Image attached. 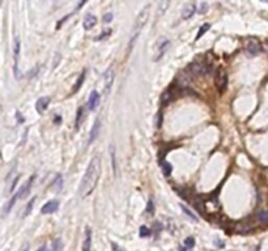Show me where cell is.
<instances>
[{
    "label": "cell",
    "mask_w": 268,
    "mask_h": 251,
    "mask_svg": "<svg viewBox=\"0 0 268 251\" xmlns=\"http://www.w3.org/2000/svg\"><path fill=\"white\" fill-rule=\"evenodd\" d=\"M35 196H33L30 199V202L26 204V207H25V211H24V215H22V217H26L29 213L31 212V209H33V207H34V203H35Z\"/></svg>",
    "instance_id": "22"
},
{
    "label": "cell",
    "mask_w": 268,
    "mask_h": 251,
    "mask_svg": "<svg viewBox=\"0 0 268 251\" xmlns=\"http://www.w3.org/2000/svg\"><path fill=\"white\" fill-rule=\"evenodd\" d=\"M170 46V41L168 38H165V37H161L158 41H157V50H156V55L153 56V62H157L162 58V56L165 55V52H166V50L169 48Z\"/></svg>",
    "instance_id": "3"
},
{
    "label": "cell",
    "mask_w": 268,
    "mask_h": 251,
    "mask_svg": "<svg viewBox=\"0 0 268 251\" xmlns=\"http://www.w3.org/2000/svg\"><path fill=\"white\" fill-rule=\"evenodd\" d=\"M161 124H162V114H161V111H158L157 116H156V127L159 128L161 127Z\"/></svg>",
    "instance_id": "30"
},
{
    "label": "cell",
    "mask_w": 268,
    "mask_h": 251,
    "mask_svg": "<svg viewBox=\"0 0 268 251\" xmlns=\"http://www.w3.org/2000/svg\"><path fill=\"white\" fill-rule=\"evenodd\" d=\"M209 29H210V25H209V24H204L203 26L199 29V31H197V34H196V37H195V39L197 41L199 38H201V37H203L204 34H206Z\"/></svg>",
    "instance_id": "24"
},
{
    "label": "cell",
    "mask_w": 268,
    "mask_h": 251,
    "mask_svg": "<svg viewBox=\"0 0 268 251\" xmlns=\"http://www.w3.org/2000/svg\"><path fill=\"white\" fill-rule=\"evenodd\" d=\"M114 77H115V73H114V68L110 67L104 75V94L107 96L111 90V86L114 83Z\"/></svg>",
    "instance_id": "5"
},
{
    "label": "cell",
    "mask_w": 268,
    "mask_h": 251,
    "mask_svg": "<svg viewBox=\"0 0 268 251\" xmlns=\"http://www.w3.org/2000/svg\"><path fill=\"white\" fill-rule=\"evenodd\" d=\"M148 211L149 213H153V203H152V200H149V203H148Z\"/></svg>",
    "instance_id": "34"
},
{
    "label": "cell",
    "mask_w": 268,
    "mask_h": 251,
    "mask_svg": "<svg viewBox=\"0 0 268 251\" xmlns=\"http://www.w3.org/2000/svg\"><path fill=\"white\" fill-rule=\"evenodd\" d=\"M184 246L188 247V249H192L195 246V240L192 237H187L186 240H184Z\"/></svg>",
    "instance_id": "28"
},
{
    "label": "cell",
    "mask_w": 268,
    "mask_h": 251,
    "mask_svg": "<svg viewBox=\"0 0 268 251\" xmlns=\"http://www.w3.org/2000/svg\"><path fill=\"white\" fill-rule=\"evenodd\" d=\"M99 130H101V121H99V118H97L94 124H93L92 130H90V134H89V144L93 143L95 139H97V136L99 134Z\"/></svg>",
    "instance_id": "12"
},
{
    "label": "cell",
    "mask_w": 268,
    "mask_h": 251,
    "mask_svg": "<svg viewBox=\"0 0 268 251\" xmlns=\"http://www.w3.org/2000/svg\"><path fill=\"white\" fill-rule=\"evenodd\" d=\"M82 118H84V114H82V107H79L77 109V114H76V122H75V128L76 130L80 128V124H81Z\"/></svg>",
    "instance_id": "23"
},
{
    "label": "cell",
    "mask_w": 268,
    "mask_h": 251,
    "mask_svg": "<svg viewBox=\"0 0 268 251\" xmlns=\"http://www.w3.org/2000/svg\"><path fill=\"white\" fill-rule=\"evenodd\" d=\"M22 251H29V246H25V247H24V250H22Z\"/></svg>",
    "instance_id": "37"
},
{
    "label": "cell",
    "mask_w": 268,
    "mask_h": 251,
    "mask_svg": "<svg viewBox=\"0 0 268 251\" xmlns=\"http://www.w3.org/2000/svg\"><path fill=\"white\" fill-rule=\"evenodd\" d=\"M34 175H31V177L25 182V183L22 185V187H20V191L17 192V195H18V198H21V199H24L25 196L29 194V191H30V187H31V185H33V182H34Z\"/></svg>",
    "instance_id": "9"
},
{
    "label": "cell",
    "mask_w": 268,
    "mask_h": 251,
    "mask_svg": "<svg viewBox=\"0 0 268 251\" xmlns=\"http://www.w3.org/2000/svg\"><path fill=\"white\" fill-rule=\"evenodd\" d=\"M207 7H208L207 3H201V4H200V8H199V12H200V13H206Z\"/></svg>",
    "instance_id": "33"
},
{
    "label": "cell",
    "mask_w": 268,
    "mask_h": 251,
    "mask_svg": "<svg viewBox=\"0 0 268 251\" xmlns=\"http://www.w3.org/2000/svg\"><path fill=\"white\" fill-rule=\"evenodd\" d=\"M92 249V230L90 228H86L85 231V240L82 243V251H90Z\"/></svg>",
    "instance_id": "15"
},
{
    "label": "cell",
    "mask_w": 268,
    "mask_h": 251,
    "mask_svg": "<svg viewBox=\"0 0 268 251\" xmlns=\"http://www.w3.org/2000/svg\"><path fill=\"white\" fill-rule=\"evenodd\" d=\"M181 208L183 209V212H184V213H186V215H187V216H190V217H191V220H194V221H197V220H196V216H195V215H194V213H192V212H191V211H190V209L187 208V207H186V205H183V204H182V205H181Z\"/></svg>",
    "instance_id": "27"
},
{
    "label": "cell",
    "mask_w": 268,
    "mask_h": 251,
    "mask_svg": "<svg viewBox=\"0 0 268 251\" xmlns=\"http://www.w3.org/2000/svg\"><path fill=\"white\" fill-rule=\"evenodd\" d=\"M149 235H150V229L149 228H146V226L140 228V237L145 238V237H149Z\"/></svg>",
    "instance_id": "29"
},
{
    "label": "cell",
    "mask_w": 268,
    "mask_h": 251,
    "mask_svg": "<svg viewBox=\"0 0 268 251\" xmlns=\"http://www.w3.org/2000/svg\"><path fill=\"white\" fill-rule=\"evenodd\" d=\"M171 99H173V93H171V89H168L162 93V97H161V103L162 105H166L169 103Z\"/></svg>",
    "instance_id": "19"
},
{
    "label": "cell",
    "mask_w": 268,
    "mask_h": 251,
    "mask_svg": "<svg viewBox=\"0 0 268 251\" xmlns=\"http://www.w3.org/2000/svg\"><path fill=\"white\" fill-rule=\"evenodd\" d=\"M18 55H20V38L16 35L15 37V43H13V70H15V76L18 79Z\"/></svg>",
    "instance_id": "7"
},
{
    "label": "cell",
    "mask_w": 268,
    "mask_h": 251,
    "mask_svg": "<svg viewBox=\"0 0 268 251\" xmlns=\"http://www.w3.org/2000/svg\"><path fill=\"white\" fill-rule=\"evenodd\" d=\"M111 20H113V13H111V12L104 15V22H111Z\"/></svg>",
    "instance_id": "31"
},
{
    "label": "cell",
    "mask_w": 268,
    "mask_h": 251,
    "mask_svg": "<svg viewBox=\"0 0 268 251\" xmlns=\"http://www.w3.org/2000/svg\"><path fill=\"white\" fill-rule=\"evenodd\" d=\"M54 185L58 187V190H60V188H62V177H60V175H58V177H56V180L54 182Z\"/></svg>",
    "instance_id": "32"
},
{
    "label": "cell",
    "mask_w": 268,
    "mask_h": 251,
    "mask_svg": "<svg viewBox=\"0 0 268 251\" xmlns=\"http://www.w3.org/2000/svg\"><path fill=\"white\" fill-rule=\"evenodd\" d=\"M49 103H50V97H46V96H44V97H41V98L37 101V103H35L37 111L39 112V114H42V112L49 107Z\"/></svg>",
    "instance_id": "13"
},
{
    "label": "cell",
    "mask_w": 268,
    "mask_h": 251,
    "mask_svg": "<svg viewBox=\"0 0 268 251\" xmlns=\"http://www.w3.org/2000/svg\"><path fill=\"white\" fill-rule=\"evenodd\" d=\"M59 121H60V116H56V118H55V122H56V123H58Z\"/></svg>",
    "instance_id": "36"
},
{
    "label": "cell",
    "mask_w": 268,
    "mask_h": 251,
    "mask_svg": "<svg viewBox=\"0 0 268 251\" xmlns=\"http://www.w3.org/2000/svg\"><path fill=\"white\" fill-rule=\"evenodd\" d=\"M99 99H101V97H99L98 92L93 90L90 93V96H89V99H88V107H89V110H94L95 107H97V106L99 105Z\"/></svg>",
    "instance_id": "11"
},
{
    "label": "cell",
    "mask_w": 268,
    "mask_h": 251,
    "mask_svg": "<svg viewBox=\"0 0 268 251\" xmlns=\"http://www.w3.org/2000/svg\"><path fill=\"white\" fill-rule=\"evenodd\" d=\"M16 115H17V122H18V123H22V122H24V118L21 116L20 112L17 111V112H16Z\"/></svg>",
    "instance_id": "35"
},
{
    "label": "cell",
    "mask_w": 268,
    "mask_h": 251,
    "mask_svg": "<svg viewBox=\"0 0 268 251\" xmlns=\"http://www.w3.org/2000/svg\"><path fill=\"white\" fill-rule=\"evenodd\" d=\"M260 51H261V46H260V43H259L258 41L250 39V41L246 43V52H247L248 55L256 56V55L260 54Z\"/></svg>",
    "instance_id": "8"
},
{
    "label": "cell",
    "mask_w": 268,
    "mask_h": 251,
    "mask_svg": "<svg viewBox=\"0 0 268 251\" xmlns=\"http://www.w3.org/2000/svg\"><path fill=\"white\" fill-rule=\"evenodd\" d=\"M196 12V5L190 3V4H186L184 5V8L182 11V18H184V20H187V18L192 17V15Z\"/></svg>",
    "instance_id": "14"
},
{
    "label": "cell",
    "mask_w": 268,
    "mask_h": 251,
    "mask_svg": "<svg viewBox=\"0 0 268 251\" xmlns=\"http://www.w3.org/2000/svg\"><path fill=\"white\" fill-rule=\"evenodd\" d=\"M85 76H86V73H85V70L82 71L81 73H80V76L77 77V80H76V84H75V86H73V93H76L77 92L80 88H81V85L84 84V81H85Z\"/></svg>",
    "instance_id": "17"
},
{
    "label": "cell",
    "mask_w": 268,
    "mask_h": 251,
    "mask_svg": "<svg viewBox=\"0 0 268 251\" xmlns=\"http://www.w3.org/2000/svg\"><path fill=\"white\" fill-rule=\"evenodd\" d=\"M149 9H150V5H145V7L141 9V12L139 13V16L136 17L135 22H133V26H132V30H131V37H130V43H128V51H131L133 45H135V42L137 39V37L140 34V31L141 29L144 28V25L146 24L149 18Z\"/></svg>",
    "instance_id": "2"
},
{
    "label": "cell",
    "mask_w": 268,
    "mask_h": 251,
    "mask_svg": "<svg viewBox=\"0 0 268 251\" xmlns=\"http://www.w3.org/2000/svg\"><path fill=\"white\" fill-rule=\"evenodd\" d=\"M17 199H18V195L16 194V195H15L13 198H12L8 203H7V205L4 207V212H3V215H7V213H8L12 208H13V205H15V203H16V200H17Z\"/></svg>",
    "instance_id": "21"
},
{
    "label": "cell",
    "mask_w": 268,
    "mask_h": 251,
    "mask_svg": "<svg viewBox=\"0 0 268 251\" xmlns=\"http://www.w3.org/2000/svg\"><path fill=\"white\" fill-rule=\"evenodd\" d=\"M63 247L62 241L60 240H55L53 241V244H51V251H60Z\"/></svg>",
    "instance_id": "26"
},
{
    "label": "cell",
    "mask_w": 268,
    "mask_h": 251,
    "mask_svg": "<svg viewBox=\"0 0 268 251\" xmlns=\"http://www.w3.org/2000/svg\"><path fill=\"white\" fill-rule=\"evenodd\" d=\"M95 22H97V18H95V16H93V15L89 13V15L85 16L84 21H82V26H84L85 30H89V29H92V28L94 26Z\"/></svg>",
    "instance_id": "16"
},
{
    "label": "cell",
    "mask_w": 268,
    "mask_h": 251,
    "mask_svg": "<svg viewBox=\"0 0 268 251\" xmlns=\"http://www.w3.org/2000/svg\"><path fill=\"white\" fill-rule=\"evenodd\" d=\"M37 251H44V249L42 247V249H39V250H37Z\"/></svg>",
    "instance_id": "38"
},
{
    "label": "cell",
    "mask_w": 268,
    "mask_h": 251,
    "mask_svg": "<svg viewBox=\"0 0 268 251\" xmlns=\"http://www.w3.org/2000/svg\"><path fill=\"white\" fill-rule=\"evenodd\" d=\"M216 88L220 92V94H222L226 88H228V73L224 70H219L217 75H216Z\"/></svg>",
    "instance_id": "4"
},
{
    "label": "cell",
    "mask_w": 268,
    "mask_h": 251,
    "mask_svg": "<svg viewBox=\"0 0 268 251\" xmlns=\"http://www.w3.org/2000/svg\"><path fill=\"white\" fill-rule=\"evenodd\" d=\"M58 207H59V202H58V200H51V202L46 203L42 207L41 213H42V215H50V213H54L56 209H58Z\"/></svg>",
    "instance_id": "10"
},
{
    "label": "cell",
    "mask_w": 268,
    "mask_h": 251,
    "mask_svg": "<svg viewBox=\"0 0 268 251\" xmlns=\"http://www.w3.org/2000/svg\"><path fill=\"white\" fill-rule=\"evenodd\" d=\"M110 156H111L113 171H114V175H117V160H115V147L114 145H110Z\"/></svg>",
    "instance_id": "20"
},
{
    "label": "cell",
    "mask_w": 268,
    "mask_h": 251,
    "mask_svg": "<svg viewBox=\"0 0 268 251\" xmlns=\"http://www.w3.org/2000/svg\"><path fill=\"white\" fill-rule=\"evenodd\" d=\"M256 218L259 220V222H261V224L268 222V211H266V209L258 211L256 212Z\"/></svg>",
    "instance_id": "18"
},
{
    "label": "cell",
    "mask_w": 268,
    "mask_h": 251,
    "mask_svg": "<svg viewBox=\"0 0 268 251\" xmlns=\"http://www.w3.org/2000/svg\"><path fill=\"white\" fill-rule=\"evenodd\" d=\"M99 174H101V158L98 156H95L89 162L86 171L81 179V183L79 187L80 198H86L93 192L94 187L97 186V182L99 179Z\"/></svg>",
    "instance_id": "1"
},
{
    "label": "cell",
    "mask_w": 268,
    "mask_h": 251,
    "mask_svg": "<svg viewBox=\"0 0 268 251\" xmlns=\"http://www.w3.org/2000/svg\"><path fill=\"white\" fill-rule=\"evenodd\" d=\"M190 72L192 75H199V76H204V75H207L210 70V67L208 66H204L203 63H192L190 67H188Z\"/></svg>",
    "instance_id": "6"
},
{
    "label": "cell",
    "mask_w": 268,
    "mask_h": 251,
    "mask_svg": "<svg viewBox=\"0 0 268 251\" xmlns=\"http://www.w3.org/2000/svg\"><path fill=\"white\" fill-rule=\"evenodd\" d=\"M161 166H162L164 175H165V177H169V175L171 174V164H170V162H168V161H164L162 164H161Z\"/></svg>",
    "instance_id": "25"
}]
</instances>
